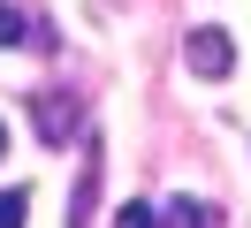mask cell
I'll return each instance as SVG.
<instances>
[{
	"instance_id": "1",
	"label": "cell",
	"mask_w": 251,
	"mask_h": 228,
	"mask_svg": "<svg viewBox=\"0 0 251 228\" xmlns=\"http://www.w3.org/2000/svg\"><path fill=\"white\" fill-rule=\"evenodd\" d=\"M183 61H190V76H205V84H221V76L236 69V38H228L221 23H198V30L183 38Z\"/></svg>"
},
{
	"instance_id": "2",
	"label": "cell",
	"mask_w": 251,
	"mask_h": 228,
	"mask_svg": "<svg viewBox=\"0 0 251 228\" xmlns=\"http://www.w3.org/2000/svg\"><path fill=\"white\" fill-rule=\"evenodd\" d=\"M38 137L61 152L69 137H76V99H53V91H38Z\"/></svg>"
},
{
	"instance_id": "3",
	"label": "cell",
	"mask_w": 251,
	"mask_h": 228,
	"mask_svg": "<svg viewBox=\"0 0 251 228\" xmlns=\"http://www.w3.org/2000/svg\"><path fill=\"white\" fill-rule=\"evenodd\" d=\"M107 228H160V213L152 205H137V198H129V205H114V221Z\"/></svg>"
},
{
	"instance_id": "4",
	"label": "cell",
	"mask_w": 251,
	"mask_h": 228,
	"mask_svg": "<svg viewBox=\"0 0 251 228\" xmlns=\"http://www.w3.org/2000/svg\"><path fill=\"white\" fill-rule=\"evenodd\" d=\"M23 213H31V198H23V190H0V228H23Z\"/></svg>"
},
{
	"instance_id": "5",
	"label": "cell",
	"mask_w": 251,
	"mask_h": 228,
	"mask_svg": "<svg viewBox=\"0 0 251 228\" xmlns=\"http://www.w3.org/2000/svg\"><path fill=\"white\" fill-rule=\"evenodd\" d=\"M168 228H205V205H183V198H175V205H168Z\"/></svg>"
},
{
	"instance_id": "6",
	"label": "cell",
	"mask_w": 251,
	"mask_h": 228,
	"mask_svg": "<svg viewBox=\"0 0 251 228\" xmlns=\"http://www.w3.org/2000/svg\"><path fill=\"white\" fill-rule=\"evenodd\" d=\"M16 38H23V15L8 8V0H0V46H16Z\"/></svg>"
},
{
	"instance_id": "7",
	"label": "cell",
	"mask_w": 251,
	"mask_h": 228,
	"mask_svg": "<svg viewBox=\"0 0 251 228\" xmlns=\"http://www.w3.org/2000/svg\"><path fill=\"white\" fill-rule=\"evenodd\" d=\"M0 152H8V122H0Z\"/></svg>"
}]
</instances>
